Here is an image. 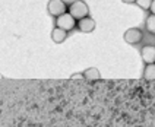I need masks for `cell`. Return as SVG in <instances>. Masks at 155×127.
<instances>
[{
  "mask_svg": "<svg viewBox=\"0 0 155 127\" xmlns=\"http://www.w3.org/2000/svg\"><path fill=\"white\" fill-rule=\"evenodd\" d=\"M69 13L75 19H82L85 16H89V8L84 0H75L69 6Z\"/></svg>",
  "mask_w": 155,
  "mask_h": 127,
  "instance_id": "cell-1",
  "label": "cell"
},
{
  "mask_svg": "<svg viewBox=\"0 0 155 127\" xmlns=\"http://www.w3.org/2000/svg\"><path fill=\"white\" fill-rule=\"evenodd\" d=\"M56 26H59V28L64 29V31H72V29L76 26V19L72 16L70 13L64 12L63 15L57 16V19H56Z\"/></svg>",
  "mask_w": 155,
  "mask_h": 127,
  "instance_id": "cell-2",
  "label": "cell"
},
{
  "mask_svg": "<svg viewBox=\"0 0 155 127\" xmlns=\"http://www.w3.org/2000/svg\"><path fill=\"white\" fill-rule=\"evenodd\" d=\"M68 6H66V3L63 2V0H50L48 3H47V10H48V13L51 15V16H60L63 15L66 10H68Z\"/></svg>",
  "mask_w": 155,
  "mask_h": 127,
  "instance_id": "cell-3",
  "label": "cell"
},
{
  "mask_svg": "<svg viewBox=\"0 0 155 127\" xmlns=\"http://www.w3.org/2000/svg\"><path fill=\"white\" fill-rule=\"evenodd\" d=\"M142 37H143V34L139 28H130L124 32V41L127 44H138L142 41Z\"/></svg>",
  "mask_w": 155,
  "mask_h": 127,
  "instance_id": "cell-4",
  "label": "cell"
},
{
  "mask_svg": "<svg viewBox=\"0 0 155 127\" xmlns=\"http://www.w3.org/2000/svg\"><path fill=\"white\" fill-rule=\"evenodd\" d=\"M78 28H79V31L89 34V32H92L95 29V21L91 16L82 18V19H79V22H78Z\"/></svg>",
  "mask_w": 155,
  "mask_h": 127,
  "instance_id": "cell-5",
  "label": "cell"
},
{
  "mask_svg": "<svg viewBox=\"0 0 155 127\" xmlns=\"http://www.w3.org/2000/svg\"><path fill=\"white\" fill-rule=\"evenodd\" d=\"M140 53H142V60H143L147 64L155 63V47L154 45H145V47L140 50Z\"/></svg>",
  "mask_w": 155,
  "mask_h": 127,
  "instance_id": "cell-6",
  "label": "cell"
},
{
  "mask_svg": "<svg viewBox=\"0 0 155 127\" xmlns=\"http://www.w3.org/2000/svg\"><path fill=\"white\" fill-rule=\"evenodd\" d=\"M68 38V31H64V29H61L59 26H56L54 29H53L51 32V40L56 44H61V42L64 41Z\"/></svg>",
  "mask_w": 155,
  "mask_h": 127,
  "instance_id": "cell-7",
  "label": "cell"
},
{
  "mask_svg": "<svg viewBox=\"0 0 155 127\" xmlns=\"http://www.w3.org/2000/svg\"><path fill=\"white\" fill-rule=\"evenodd\" d=\"M84 76H85V79L91 80V82H95V80H100V79H101V75H100V72H98V70H97L95 67L86 69L85 72H84Z\"/></svg>",
  "mask_w": 155,
  "mask_h": 127,
  "instance_id": "cell-8",
  "label": "cell"
},
{
  "mask_svg": "<svg viewBox=\"0 0 155 127\" xmlns=\"http://www.w3.org/2000/svg\"><path fill=\"white\" fill-rule=\"evenodd\" d=\"M143 77H145V80L148 82H152L155 80V63H149L145 70H143Z\"/></svg>",
  "mask_w": 155,
  "mask_h": 127,
  "instance_id": "cell-9",
  "label": "cell"
},
{
  "mask_svg": "<svg viewBox=\"0 0 155 127\" xmlns=\"http://www.w3.org/2000/svg\"><path fill=\"white\" fill-rule=\"evenodd\" d=\"M145 26H147V31H149L151 34H155V15L154 13H151V15L147 18Z\"/></svg>",
  "mask_w": 155,
  "mask_h": 127,
  "instance_id": "cell-10",
  "label": "cell"
},
{
  "mask_svg": "<svg viewBox=\"0 0 155 127\" xmlns=\"http://www.w3.org/2000/svg\"><path fill=\"white\" fill-rule=\"evenodd\" d=\"M135 3L138 5L139 8L143 9V10H148V9L151 8V3H152V0H136Z\"/></svg>",
  "mask_w": 155,
  "mask_h": 127,
  "instance_id": "cell-11",
  "label": "cell"
},
{
  "mask_svg": "<svg viewBox=\"0 0 155 127\" xmlns=\"http://www.w3.org/2000/svg\"><path fill=\"white\" fill-rule=\"evenodd\" d=\"M70 77L72 79H84L85 76H84V73H75V75H72Z\"/></svg>",
  "mask_w": 155,
  "mask_h": 127,
  "instance_id": "cell-12",
  "label": "cell"
},
{
  "mask_svg": "<svg viewBox=\"0 0 155 127\" xmlns=\"http://www.w3.org/2000/svg\"><path fill=\"white\" fill-rule=\"evenodd\" d=\"M149 10H151V12H152V13L155 15V0H152V3H151V8H149Z\"/></svg>",
  "mask_w": 155,
  "mask_h": 127,
  "instance_id": "cell-13",
  "label": "cell"
},
{
  "mask_svg": "<svg viewBox=\"0 0 155 127\" xmlns=\"http://www.w3.org/2000/svg\"><path fill=\"white\" fill-rule=\"evenodd\" d=\"M121 2H123V3H135L136 0H121Z\"/></svg>",
  "mask_w": 155,
  "mask_h": 127,
  "instance_id": "cell-14",
  "label": "cell"
}]
</instances>
